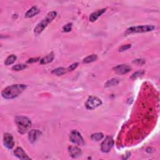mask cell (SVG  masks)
Masks as SVG:
<instances>
[{
  "instance_id": "1",
  "label": "cell",
  "mask_w": 160,
  "mask_h": 160,
  "mask_svg": "<svg viewBox=\"0 0 160 160\" xmlns=\"http://www.w3.org/2000/svg\"><path fill=\"white\" fill-rule=\"evenodd\" d=\"M26 88L27 86L23 84L13 85L5 88L2 93V95L3 98L6 100H12L18 97Z\"/></svg>"
},
{
  "instance_id": "2",
  "label": "cell",
  "mask_w": 160,
  "mask_h": 160,
  "mask_svg": "<svg viewBox=\"0 0 160 160\" xmlns=\"http://www.w3.org/2000/svg\"><path fill=\"white\" fill-rule=\"evenodd\" d=\"M15 121L17 126L18 131L20 134L24 135L31 128V121L26 116H18L16 118Z\"/></svg>"
},
{
  "instance_id": "3",
  "label": "cell",
  "mask_w": 160,
  "mask_h": 160,
  "mask_svg": "<svg viewBox=\"0 0 160 160\" xmlns=\"http://www.w3.org/2000/svg\"><path fill=\"white\" fill-rule=\"evenodd\" d=\"M57 13L55 11H51L48 14L46 15V17L43 18L35 27L34 29V33L38 35L40 33H41L43 31V30L47 27L48 25L53 21V20L56 17Z\"/></svg>"
},
{
  "instance_id": "4",
  "label": "cell",
  "mask_w": 160,
  "mask_h": 160,
  "mask_svg": "<svg viewBox=\"0 0 160 160\" xmlns=\"http://www.w3.org/2000/svg\"><path fill=\"white\" fill-rule=\"evenodd\" d=\"M155 29V27L153 25H142L131 26L126 31V35L138 33H145V32L151 31Z\"/></svg>"
},
{
  "instance_id": "5",
  "label": "cell",
  "mask_w": 160,
  "mask_h": 160,
  "mask_svg": "<svg viewBox=\"0 0 160 160\" xmlns=\"http://www.w3.org/2000/svg\"><path fill=\"white\" fill-rule=\"evenodd\" d=\"M101 105L102 101L100 98L95 97H90L85 103V106L87 109L93 110L97 108Z\"/></svg>"
},
{
  "instance_id": "6",
  "label": "cell",
  "mask_w": 160,
  "mask_h": 160,
  "mask_svg": "<svg viewBox=\"0 0 160 160\" xmlns=\"http://www.w3.org/2000/svg\"><path fill=\"white\" fill-rule=\"evenodd\" d=\"M70 139L75 145L82 146L85 145V141L82 136L77 130H73L71 131L70 136Z\"/></svg>"
},
{
  "instance_id": "7",
  "label": "cell",
  "mask_w": 160,
  "mask_h": 160,
  "mask_svg": "<svg viewBox=\"0 0 160 160\" xmlns=\"http://www.w3.org/2000/svg\"><path fill=\"white\" fill-rule=\"evenodd\" d=\"M114 145V140L111 136H107L101 143V150L104 153H108Z\"/></svg>"
},
{
  "instance_id": "8",
  "label": "cell",
  "mask_w": 160,
  "mask_h": 160,
  "mask_svg": "<svg viewBox=\"0 0 160 160\" xmlns=\"http://www.w3.org/2000/svg\"><path fill=\"white\" fill-rule=\"evenodd\" d=\"M3 144L6 148L11 150L14 146V141L13 136L9 133H6L3 136Z\"/></svg>"
},
{
  "instance_id": "9",
  "label": "cell",
  "mask_w": 160,
  "mask_h": 160,
  "mask_svg": "<svg viewBox=\"0 0 160 160\" xmlns=\"http://www.w3.org/2000/svg\"><path fill=\"white\" fill-rule=\"evenodd\" d=\"M41 132L38 130H32L29 132L28 139L30 143H35L40 136Z\"/></svg>"
},
{
  "instance_id": "10",
  "label": "cell",
  "mask_w": 160,
  "mask_h": 160,
  "mask_svg": "<svg viewBox=\"0 0 160 160\" xmlns=\"http://www.w3.org/2000/svg\"><path fill=\"white\" fill-rule=\"evenodd\" d=\"M116 73L119 74H124L130 71L131 68L127 65H120L114 68Z\"/></svg>"
},
{
  "instance_id": "11",
  "label": "cell",
  "mask_w": 160,
  "mask_h": 160,
  "mask_svg": "<svg viewBox=\"0 0 160 160\" xmlns=\"http://www.w3.org/2000/svg\"><path fill=\"white\" fill-rule=\"evenodd\" d=\"M14 154L20 159H31L25 151L20 147H18L14 151Z\"/></svg>"
},
{
  "instance_id": "12",
  "label": "cell",
  "mask_w": 160,
  "mask_h": 160,
  "mask_svg": "<svg viewBox=\"0 0 160 160\" xmlns=\"http://www.w3.org/2000/svg\"><path fill=\"white\" fill-rule=\"evenodd\" d=\"M68 151L70 154V156L73 158H77L82 155V150L76 147H70L68 148Z\"/></svg>"
},
{
  "instance_id": "13",
  "label": "cell",
  "mask_w": 160,
  "mask_h": 160,
  "mask_svg": "<svg viewBox=\"0 0 160 160\" xmlns=\"http://www.w3.org/2000/svg\"><path fill=\"white\" fill-rule=\"evenodd\" d=\"M106 8H103L101 10H98L96 11L93 12L90 15V21L91 22H94L96 20H97V19L101 17V16L106 11Z\"/></svg>"
},
{
  "instance_id": "14",
  "label": "cell",
  "mask_w": 160,
  "mask_h": 160,
  "mask_svg": "<svg viewBox=\"0 0 160 160\" xmlns=\"http://www.w3.org/2000/svg\"><path fill=\"white\" fill-rule=\"evenodd\" d=\"M40 12V10L37 6H33L25 13V17L28 18H32L37 15Z\"/></svg>"
},
{
  "instance_id": "15",
  "label": "cell",
  "mask_w": 160,
  "mask_h": 160,
  "mask_svg": "<svg viewBox=\"0 0 160 160\" xmlns=\"http://www.w3.org/2000/svg\"><path fill=\"white\" fill-rule=\"evenodd\" d=\"M53 59H54V54L53 52H51L50 54L46 55V56H44V58H43L42 59H41L40 63L41 65H46V64H48L52 62Z\"/></svg>"
},
{
  "instance_id": "16",
  "label": "cell",
  "mask_w": 160,
  "mask_h": 160,
  "mask_svg": "<svg viewBox=\"0 0 160 160\" xmlns=\"http://www.w3.org/2000/svg\"><path fill=\"white\" fill-rule=\"evenodd\" d=\"M17 56H16L14 55H11L9 56L6 58V59L5 60V65L9 66V65H12V64H13V63L15 62V61L17 60Z\"/></svg>"
},
{
  "instance_id": "17",
  "label": "cell",
  "mask_w": 160,
  "mask_h": 160,
  "mask_svg": "<svg viewBox=\"0 0 160 160\" xmlns=\"http://www.w3.org/2000/svg\"><path fill=\"white\" fill-rule=\"evenodd\" d=\"M67 71H68L67 69L61 67V68H58L53 70L52 73L55 75H57V76H61V75L65 74Z\"/></svg>"
},
{
  "instance_id": "18",
  "label": "cell",
  "mask_w": 160,
  "mask_h": 160,
  "mask_svg": "<svg viewBox=\"0 0 160 160\" xmlns=\"http://www.w3.org/2000/svg\"><path fill=\"white\" fill-rule=\"evenodd\" d=\"M97 58H98V56L97 55H90V56H87L86 58H85L83 59V63H90L95 61L97 59Z\"/></svg>"
},
{
  "instance_id": "19",
  "label": "cell",
  "mask_w": 160,
  "mask_h": 160,
  "mask_svg": "<svg viewBox=\"0 0 160 160\" xmlns=\"http://www.w3.org/2000/svg\"><path fill=\"white\" fill-rule=\"evenodd\" d=\"M104 137V135L103 133H97L93 134L91 136V138L92 139V140L93 141H99L100 140L102 139Z\"/></svg>"
},
{
  "instance_id": "20",
  "label": "cell",
  "mask_w": 160,
  "mask_h": 160,
  "mask_svg": "<svg viewBox=\"0 0 160 160\" xmlns=\"http://www.w3.org/2000/svg\"><path fill=\"white\" fill-rule=\"evenodd\" d=\"M118 83H119V80L118 79L113 78V79L109 80L108 82H107V83L105 84V87L113 86L118 85Z\"/></svg>"
},
{
  "instance_id": "21",
  "label": "cell",
  "mask_w": 160,
  "mask_h": 160,
  "mask_svg": "<svg viewBox=\"0 0 160 160\" xmlns=\"http://www.w3.org/2000/svg\"><path fill=\"white\" fill-rule=\"evenodd\" d=\"M26 68H27V65H25V64H18V65H16L13 66L12 68V70L13 71H18L23 70Z\"/></svg>"
},
{
  "instance_id": "22",
  "label": "cell",
  "mask_w": 160,
  "mask_h": 160,
  "mask_svg": "<svg viewBox=\"0 0 160 160\" xmlns=\"http://www.w3.org/2000/svg\"><path fill=\"white\" fill-rule=\"evenodd\" d=\"M144 73H145V71H144L143 70L138 71L132 74L131 78L133 79H136L137 78H138V77H139V76L143 75Z\"/></svg>"
},
{
  "instance_id": "23",
  "label": "cell",
  "mask_w": 160,
  "mask_h": 160,
  "mask_svg": "<svg viewBox=\"0 0 160 160\" xmlns=\"http://www.w3.org/2000/svg\"><path fill=\"white\" fill-rule=\"evenodd\" d=\"M72 29V23H68L63 27V30L64 32H70Z\"/></svg>"
},
{
  "instance_id": "24",
  "label": "cell",
  "mask_w": 160,
  "mask_h": 160,
  "mask_svg": "<svg viewBox=\"0 0 160 160\" xmlns=\"http://www.w3.org/2000/svg\"><path fill=\"white\" fill-rule=\"evenodd\" d=\"M78 66V63H74L72 64L71 65H70L68 67V68H67V71H71L74 70V69H76Z\"/></svg>"
},
{
  "instance_id": "25",
  "label": "cell",
  "mask_w": 160,
  "mask_h": 160,
  "mask_svg": "<svg viewBox=\"0 0 160 160\" xmlns=\"http://www.w3.org/2000/svg\"><path fill=\"white\" fill-rule=\"evenodd\" d=\"M131 47V44H126V45H123L120 48V51L122 52V51H126L127 50H128L129 48H130Z\"/></svg>"
},
{
  "instance_id": "26",
  "label": "cell",
  "mask_w": 160,
  "mask_h": 160,
  "mask_svg": "<svg viewBox=\"0 0 160 160\" xmlns=\"http://www.w3.org/2000/svg\"><path fill=\"white\" fill-rule=\"evenodd\" d=\"M39 59H40V58H30L27 63H35V62H37L38 61H39Z\"/></svg>"
}]
</instances>
